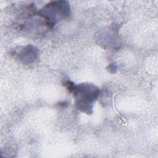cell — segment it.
<instances>
[{"label": "cell", "mask_w": 158, "mask_h": 158, "mask_svg": "<svg viewBox=\"0 0 158 158\" xmlns=\"http://www.w3.org/2000/svg\"><path fill=\"white\" fill-rule=\"evenodd\" d=\"M69 89L73 93L78 109L88 114L92 113L93 104L99 94V88L91 83H81L78 85L69 84Z\"/></svg>", "instance_id": "1"}, {"label": "cell", "mask_w": 158, "mask_h": 158, "mask_svg": "<svg viewBox=\"0 0 158 158\" xmlns=\"http://www.w3.org/2000/svg\"><path fill=\"white\" fill-rule=\"evenodd\" d=\"M70 8L67 1H55L46 4L40 11V15L49 27L70 15Z\"/></svg>", "instance_id": "2"}, {"label": "cell", "mask_w": 158, "mask_h": 158, "mask_svg": "<svg viewBox=\"0 0 158 158\" xmlns=\"http://www.w3.org/2000/svg\"><path fill=\"white\" fill-rule=\"evenodd\" d=\"M18 57L20 62L26 65L31 64L37 60L38 49L32 45H28L18 52Z\"/></svg>", "instance_id": "3"}, {"label": "cell", "mask_w": 158, "mask_h": 158, "mask_svg": "<svg viewBox=\"0 0 158 158\" xmlns=\"http://www.w3.org/2000/svg\"><path fill=\"white\" fill-rule=\"evenodd\" d=\"M109 70H113V73H114V70H115V69H116V65H115V64H110V65H109Z\"/></svg>", "instance_id": "4"}]
</instances>
